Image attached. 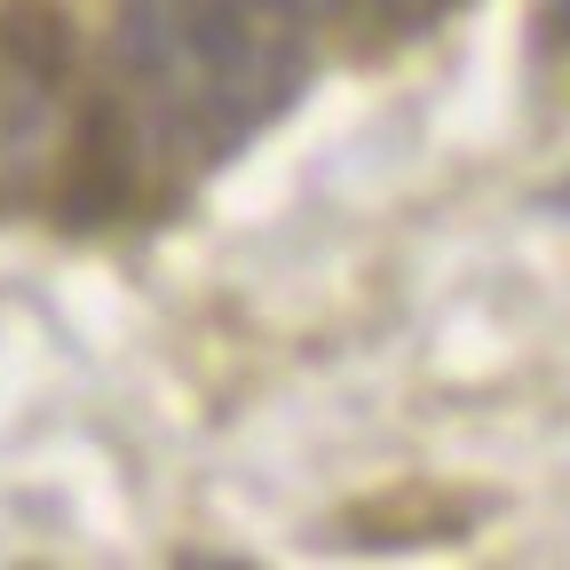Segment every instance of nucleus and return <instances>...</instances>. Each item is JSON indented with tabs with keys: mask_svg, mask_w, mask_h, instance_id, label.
I'll use <instances>...</instances> for the list:
<instances>
[{
	"mask_svg": "<svg viewBox=\"0 0 570 570\" xmlns=\"http://www.w3.org/2000/svg\"><path fill=\"white\" fill-rule=\"evenodd\" d=\"M309 71V0H198V127L190 151L223 159L294 104Z\"/></svg>",
	"mask_w": 570,
	"mask_h": 570,
	"instance_id": "nucleus-1",
	"label": "nucleus"
},
{
	"mask_svg": "<svg viewBox=\"0 0 570 570\" xmlns=\"http://www.w3.org/2000/svg\"><path fill=\"white\" fill-rule=\"evenodd\" d=\"M71 88V24L56 0H9L0 9V206L32 190L56 96Z\"/></svg>",
	"mask_w": 570,
	"mask_h": 570,
	"instance_id": "nucleus-2",
	"label": "nucleus"
},
{
	"mask_svg": "<svg viewBox=\"0 0 570 570\" xmlns=\"http://www.w3.org/2000/svg\"><path fill=\"white\" fill-rule=\"evenodd\" d=\"M119 9V63L159 135L190 142L198 127V0H111Z\"/></svg>",
	"mask_w": 570,
	"mask_h": 570,
	"instance_id": "nucleus-3",
	"label": "nucleus"
},
{
	"mask_svg": "<svg viewBox=\"0 0 570 570\" xmlns=\"http://www.w3.org/2000/svg\"><path fill=\"white\" fill-rule=\"evenodd\" d=\"M135 175H142V135H135V111H127V96H119V88H96V96L80 104V127H71L56 214H63L71 230H104L111 214H127Z\"/></svg>",
	"mask_w": 570,
	"mask_h": 570,
	"instance_id": "nucleus-4",
	"label": "nucleus"
},
{
	"mask_svg": "<svg viewBox=\"0 0 570 570\" xmlns=\"http://www.w3.org/2000/svg\"><path fill=\"white\" fill-rule=\"evenodd\" d=\"M365 9H373L381 24H428V17H444L452 0H365Z\"/></svg>",
	"mask_w": 570,
	"mask_h": 570,
	"instance_id": "nucleus-5",
	"label": "nucleus"
},
{
	"mask_svg": "<svg viewBox=\"0 0 570 570\" xmlns=\"http://www.w3.org/2000/svg\"><path fill=\"white\" fill-rule=\"evenodd\" d=\"M539 24H547L554 48H570V0H547V17H539Z\"/></svg>",
	"mask_w": 570,
	"mask_h": 570,
	"instance_id": "nucleus-6",
	"label": "nucleus"
}]
</instances>
